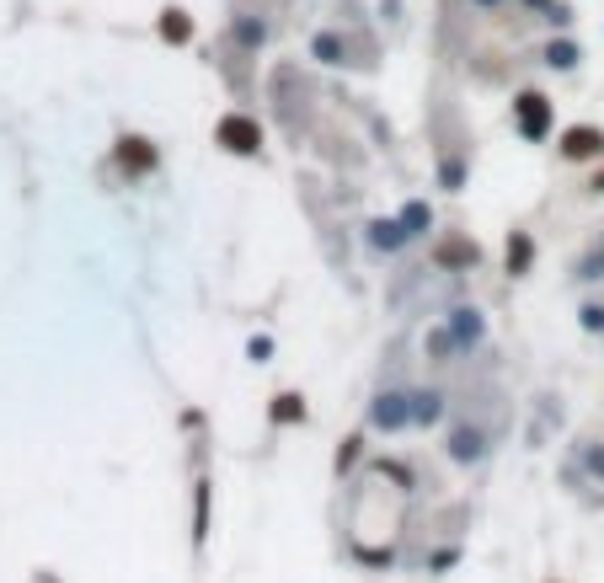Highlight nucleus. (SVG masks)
<instances>
[{
  "label": "nucleus",
  "instance_id": "obj_1",
  "mask_svg": "<svg viewBox=\"0 0 604 583\" xmlns=\"http://www.w3.org/2000/svg\"><path fill=\"white\" fill-rule=\"evenodd\" d=\"M412 423V396L401 391H380L375 402H369V428H380V434H396V428Z\"/></svg>",
  "mask_w": 604,
  "mask_h": 583
},
{
  "label": "nucleus",
  "instance_id": "obj_2",
  "mask_svg": "<svg viewBox=\"0 0 604 583\" xmlns=\"http://www.w3.org/2000/svg\"><path fill=\"white\" fill-rule=\"evenodd\" d=\"M514 118H519V134H524V140H546V129H551V102L540 97V91H524V97L514 102Z\"/></svg>",
  "mask_w": 604,
  "mask_h": 583
},
{
  "label": "nucleus",
  "instance_id": "obj_3",
  "mask_svg": "<svg viewBox=\"0 0 604 583\" xmlns=\"http://www.w3.org/2000/svg\"><path fill=\"white\" fill-rule=\"evenodd\" d=\"M220 145L236 150V156H257V150H262V129L252 124V118L230 113V118H220Z\"/></svg>",
  "mask_w": 604,
  "mask_h": 583
},
{
  "label": "nucleus",
  "instance_id": "obj_4",
  "mask_svg": "<svg viewBox=\"0 0 604 583\" xmlns=\"http://www.w3.org/2000/svg\"><path fill=\"white\" fill-rule=\"evenodd\" d=\"M482 263V247L466 236H444L439 247H433V268H444V273H455V268H476Z\"/></svg>",
  "mask_w": 604,
  "mask_h": 583
},
{
  "label": "nucleus",
  "instance_id": "obj_5",
  "mask_svg": "<svg viewBox=\"0 0 604 583\" xmlns=\"http://www.w3.org/2000/svg\"><path fill=\"white\" fill-rule=\"evenodd\" d=\"M562 156L567 161H594V156H604V129H594V124L567 129L562 134Z\"/></svg>",
  "mask_w": 604,
  "mask_h": 583
},
{
  "label": "nucleus",
  "instance_id": "obj_6",
  "mask_svg": "<svg viewBox=\"0 0 604 583\" xmlns=\"http://www.w3.org/2000/svg\"><path fill=\"white\" fill-rule=\"evenodd\" d=\"M449 332H455L460 354H466V348H476V343L487 337V321H482V311H476V305H455V311H449Z\"/></svg>",
  "mask_w": 604,
  "mask_h": 583
},
{
  "label": "nucleus",
  "instance_id": "obj_7",
  "mask_svg": "<svg viewBox=\"0 0 604 583\" xmlns=\"http://www.w3.org/2000/svg\"><path fill=\"white\" fill-rule=\"evenodd\" d=\"M449 455L460 460V466H471V460H482L487 455V434L476 423H460L455 434H449Z\"/></svg>",
  "mask_w": 604,
  "mask_h": 583
},
{
  "label": "nucleus",
  "instance_id": "obj_8",
  "mask_svg": "<svg viewBox=\"0 0 604 583\" xmlns=\"http://www.w3.org/2000/svg\"><path fill=\"white\" fill-rule=\"evenodd\" d=\"M407 241H412V230L401 220H375V225H369V247H375V252H401Z\"/></svg>",
  "mask_w": 604,
  "mask_h": 583
},
{
  "label": "nucleus",
  "instance_id": "obj_9",
  "mask_svg": "<svg viewBox=\"0 0 604 583\" xmlns=\"http://www.w3.org/2000/svg\"><path fill=\"white\" fill-rule=\"evenodd\" d=\"M118 161L129 166V172H156V150H150V140H123Z\"/></svg>",
  "mask_w": 604,
  "mask_h": 583
},
{
  "label": "nucleus",
  "instance_id": "obj_10",
  "mask_svg": "<svg viewBox=\"0 0 604 583\" xmlns=\"http://www.w3.org/2000/svg\"><path fill=\"white\" fill-rule=\"evenodd\" d=\"M439 418H444V391H417V396H412V423L433 428Z\"/></svg>",
  "mask_w": 604,
  "mask_h": 583
},
{
  "label": "nucleus",
  "instance_id": "obj_11",
  "mask_svg": "<svg viewBox=\"0 0 604 583\" xmlns=\"http://www.w3.org/2000/svg\"><path fill=\"white\" fill-rule=\"evenodd\" d=\"M530 263H535V241L524 236V230H514V236H508V273H530Z\"/></svg>",
  "mask_w": 604,
  "mask_h": 583
},
{
  "label": "nucleus",
  "instance_id": "obj_12",
  "mask_svg": "<svg viewBox=\"0 0 604 583\" xmlns=\"http://www.w3.org/2000/svg\"><path fill=\"white\" fill-rule=\"evenodd\" d=\"M193 541L198 546L209 541V477H198V487H193Z\"/></svg>",
  "mask_w": 604,
  "mask_h": 583
},
{
  "label": "nucleus",
  "instance_id": "obj_13",
  "mask_svg": "<svg viewBox=\"0 0 604 583\" xmlns=\"http://www.w3.org/2000/svg\"><path fill=\"white\" fill-rule=\"evenodd\" d=\"M268 418H273L278 428H289V423H305V402H300V396H294V391H284V396H273Z\"/></svg>",
  "mask_w": 604,
  "mask_h": 583
},
{
  "label": "nucleus",
  "instance_id": "obj_14",
  "mask_svg": "<svg viewBox=\"0 0 604 583\" xmlns=\"http://www.w3.org/2000/svg\"><path fill=\"white\" fill-rule=\"evenodd\" d=\"M578 460H583L588 477L604 482V444H599V439H583V444H578Z\"/></svg>",
  "mask_w": 604,
  "mask_h": 583
},
{
  "label": "nucleus",
  "instance_id": "obj_15",
  "mask_svg": "<svg viewBox=\"0 0 604 583\" xmlns=\"http://www.w3.org/2000/svg\"><path fill=\"white\" fill-rule=\"evenodd\" d=\"M428 354H439V364L449 359V354H460V343H455V332H449V327H439V332H428Z\"/></svg>",
  "mask_w": 604,
  "mask_h": 583
},
{
  "label": "nucleus",
  "instance_id": "obj_16",
  "mask_svg": "<svg viewBox=\"0 0 604 583\" xmlns=\"http://www.w3.org/2000/svg\"><path fill=\"white\" fill-rule=\"evenodd\" d=\"M188 33H193V22L182 17V11H166V17H161V38H172V43H188Z\"/></svg>",
  "mask_w": 604,
  "mask_h": 583
},
{
  "label": "nucleus",
  "instance_id": "obj_17",
  "mask_svg": "<svg viewBox=\"0 0 604 583\" xmlns=\"http://www.w3.org/2000/svg\"><path fill=\"white\" fill-rule=\"evenodd\" d=\"M401 225H407L412 236H423V230L433 225V209L428 204H407V209H401Z\"/></svg>",
  "mask_w": 604,
  "mask_h": 583
},
{
  "label": "nucleus",
  "instance_id": "obj_18",
  "mask_svg": "<svg viewBox=\"0 0 604 583\" xmlns=\"http://www.w3.org/2000/svg\"><path fill=\"white\" fill-rule=\"evenodd\" d=\"M546 65L572 70V65H578V49H572V43H551V49H546Z\"/></svg>",
  "mask_w": 604,
  "mask_h": 583
},
{
  "label": "nucleus",
  "instance_id": "obj_19",
  "mask_svg": "<svg viewBox=\"0 0 604 583\" xmlns=\"http://www.w3.org/2000/svg\"><path fill=\"white\" fill-rule=\"evenodd\" d=\"M578 327H583V332H604V305H599V300H588L583 311H578Z\"/></svg>",
  "mask_w": 604,
  "mask_h": 583
},
{
  "label": "nucleus",
  "instance_id": "obj_20",
  "mask_svg": "<svg viewBox=\"0 0 604 583\" xmlns=\"http://www.w3.org/2000/svg\"><path fill=\"white\" fill-rule=\"evenodd\" d=\"M316 59H327V65H343V43H337L332 33L316 38Z\"/></svg>",
  "mask_w": 604,
  "mask_h": 583
},
{
  "label": "nucleus",
  "instance_id": "obj_21",
  "mask_svg": "<svg viewBox=\"0 0 604 583\" xmlns=\"http://www.w3.org/2000/svg\"><path fill=\"white\" fill-rule=\"evenodd\" d=\"M578 279H604V247H599V252H588V257H583V268H578Z\"/></svg>",
  "mask_w": 604,
  "mask_h": 583
},
{
  "label": "nucleus",
  "instance_id": "obj_22",
  "mask_svg": "<svg viewBox=\"0 0 604 583\" xmlns=\"http://www.w3.org/2000/svg\"><path fill=\"white\" fill-rule=\"evenodd\" d=\"M439 182H444V188H460V182H466V166H460V161H444L439 166Z\"/></svg>",
  "mask_w": 604,
  "mask_h": 583
},
{
  "label": "nucleus",
  "instance_id": "obj_23",
  "mask_svg": "<svg viewBox=\"0 0 604 583\" xmlns=\"http://www.w3.org/2000/svg\"><path fill=\"white\" fill-rule=\"evenodd\" d=\"M359 444H364L359 434H353V439H343V450H337V471H348L353 460H359Z\"/></svg>",
  "mask_w": 604,
  "mask_h": 583
},
{
  "label": "nucleus",
  "instance_id": "obj_24",
  "mask_svg": "<svg viewBox=\"0 0 604 583\" xmlns=\"http://www.w3.org/2000/svg\"><path fill=\"white\" fill-rule=\"evenodd\" d=\"M246 354H252V359H268L273 343H268V337H252V348H246Z\"/></svg>",
  "mask_w": 604,
  "mask_h": 583
},
{
  "label": "nucleus",
  "instance_id": "obj_25",
  "mask_svg": "<svg viewBox=\"0 0 604 583\" xmlns=\"http://www.w3.org/2000/svg\"><path fill=\"white\" fill-rule=\"evenodd\" d=\"M588 188H594V193H604V172H594V182H588Z\"/></svg>",
  "mask_w": 604,
  "mask_h": 583
},
{
  "label": "nucleus",
  "instance_id": "obj_26",
  "mask_svg": "<svg viewBox=\"0 0 604 583\" xmlns=\"http://www.w3.org/2000/svg\"><path fill=\"white\" fill-rule=\"evenodd\" d=\"M530 6H546V17H551V11H556V6H551V0H530Z\"/></svg>",
  "mask_w": 604,
  "mask_h": 583
},
{
  "label": "nucleus",
  "instance_id": "obj_27",
  "mask_svg": "<svg viewBox=\"0 0 604 583\" xmlns=\"http://www.w3.org/2000/svg\"><path fill=\"white\" fill-rule=\"evenodd\" d=\"M482 6H492V0H482Z\"/></svg>",
  "mask_w": 604,
  "mask_h": 583
}]
</instances>
